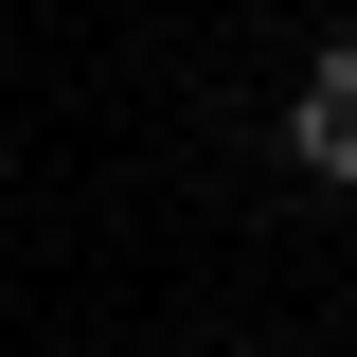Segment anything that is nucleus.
I'll return each mask as SVG.
<instances>
[{
  "label": "nucleus",
  "instance_id": "1",
  "mask_svg": "<svg viewBox=\"0 0 357 357\" xmlns=\"http://www.w3.org/2000/svg\"><path fill=\"white\" fill-rule=\"evenodd\" d=\"M286 143H304V178H357V36L304 72V107H286Z\"/></svg>",
  "mask_w": 357,
  "mask_h": 357
}]
</instances>
